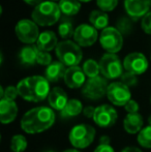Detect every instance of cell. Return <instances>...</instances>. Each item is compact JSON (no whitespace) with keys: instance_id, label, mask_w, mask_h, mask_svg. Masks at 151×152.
<instances>
[{"instance_id":"19","label":"cell","mask_w":151,"mask_h":152,"mask_svg":"<svg viewBox=\"0 0 151 152\" xmlns=\"http://www.w3.org/2000/svg\"><path fill=\"white\" fill-rule=\"evenodd\" d=\"M58 44L59 42H57L56 34L53 31L49 30L42 32L39 34V36H38V39L36 42L37 48L42 51H46V52L52 51L53 49H56Z\"/></svg>"},{"instance_id":"31","label":"cell","mask_w":151,"mask_h":152,"mask_svg":"<svg viewBox=\"0 0 151 152\" xmlns=\"http://www.w3.org/2000/svg\"><path fill=\"white\" fill-rule=\"evenodd\" d=\"M36 63L40 64V65H47L49 66L52 63V57L46 51H42L38 49V53H37V60Z\"/></svg>"},{"instance_id":"6","label":"cell","mask_w":151,"mask_h":152,"mask_svg":"<svg viewBox=\"0 0 151 152\" xmlns=\"http://www.w3.org/2000/svg\"><path fill=\"white\" fill-rule=\"evenodd\" d=\"M99 69L104 78L113 80L122 76L123 64L116 54L106 53L99 61Z\"/></svg>"},{"instance_id":"38","label":"cell","mask_w":151,"mask_h":152,"mask_svg":"<svg viewBox=\"0 0 151 152\" xmlns=\"http://www.w3.org/2000/svg\"><path fill=\"white\" fill-rule=\"evenodd\" d=\"M25 2H26L27 4H29V5H38V4L42 3V0H24Z\"/></svg>"},{"instance_id":"14","label":"cell","mask_w":151,"mask_h":152,"mask_svg":"<svg viewBox=\"0 0 151 152\" xmlns=\"http://www.w3.org/2000/svg\"><path fill=\"white\" fill-rule=\"evenodd\" d=\"M63 80L66 86L69 88H81L86 83V75L83 68H81L80 66H71L66 69Z\"/></svg>"},{"instance_id":"27","label":"cell","mask_w":151,"mask_h":152,"mask_svg":"<svg viewBox=\"0 0 151 152\" xmlns=\"http://www.w3.org/2000/svg\"><path fill=\"white\" fill-rule=\"evenodd\" d=\"M138 143L142 147L151 149V125L145 126L141 132L138 134Z\"/></svg>"},{"instance_id":"2","label":"cell","mask_w":151,"mask_h":152,"mask_svg":"<svg viewBox=\"0 0 151 152\" xmlns=\"http://www.w3.org/2000/svg\"><path fill=\"white\" fill-rule=\"evenodd\" d=\"M19 95L31 102H39L48 98L50 94V82L44 77L32 76L21 80L17 85Z\"/></svg>"},{"instance_id":"39","label":"cell","mask_w":151,"mask_h":152,"mask_svg":"<svg viewBox=\"0 0 151 152\" xmlns=\"http://www.w3.org/2000/svg\"><path fill=\"white\" fill-rule=\"evenodd\" d=\"M99 143L101 144H110V138L108 136H103L99 139Z\"/></svg>"},{"instance_id":"33","label":"cell","mask_w":151,"mask_h":152,"mask_svg":"<svg viewBox=\"0 0 151 152\" xmlns=\"http://www.w3.org/2000/svg\"><path fill=\"white\" fill-rule=\"evenodd\" d=\"M142 28L147 34H151V12L143 17L142 20Z\"/></svg>"},{"instance_id":"13","label":"cell","mask_w":151,"mask_h":152,"mask_svg":"<svg viewBox=\"0 0 151 152\" xmlns=\"http://www.w3.org/2000/svg\"><path fill=\"white\" fill-rule=\"evenodd\" d=\"M97 31L92 25L81 24L75 30L74 39L79 46L81 47H89L92 46L97 39Z\"/></svg>"},{"instance_id":"7","label":"cell","mask_w":151,"mask_h":152,"mask_svg":"<svg viewBox=\"0 0 151 152\" xmlns=\"http://www.w3.org/2000/svg\"><path fill=\"white\" fill-rule=\"evenodd\" d=\"M109 84L107 79L104 77H95L86 81L82 88V95L88 99H101L105 95H107Z\"/></svg>"},{"instance_id":"34","label":"cell","mask_w":151,"mask_h":152,"mask_svg":"<svg viewBox=\"0 0 151 152\" xmlns=\"http://www.w3.org/2000/svg\"><path fill=\"white\" fill-rule=\"evenodd\" d=\"M124 109L128 114H133V113H138L139 112V104L136 100L131 99L124 106Z\"/></svg>"},{"instance_id":"1","label":"cell","mask_w":151,"mask_h":152,"mask_svg":"<svg viewBox=\"0 0 151 152\" xmlns=\"http://www.w3.org/2000/svg\"><path fill=\"white\" fill-rule=\"evenodd\" d=\"M55 119L56 115L52 108L36 107L23 115L21 119V128L26 134H40L52 127Z\"/></svg>"},{"instance_id":"9","label":"cell","mask_w":151,"mask_h":152,"mask_svg":"<svg viewBox=\"0 0 151 152\" xmlns=\"http://www.w3.org/2000/svg\"><path fill=\"white\" fill-rule=\"evenodd\" d=\"M16 34L18 38L22 42L25 44H34L37 42L38 36H39V32H38V27L36 23L34 21L28 20V19H24L21 20L17 23L16 25Z\"/></svg>"},{"instance_id":"16","label":"cell","mask_w":151,"mask_h":152,"mask_svg":"<svg viewBox=\"0 0 151 152\" xmlns=\"http://www.w3.org/2000/svg\"><path fill=\"white\" fill-rule=\"evenodd\" d=\"M18 115V106L15 100L0 99V121L3 124L10 123L17 118Z\"/></svg>"},{"instance_id":"25","label":"cell","mask_w":151,"mask_h":152,"mask_svg":"<svg viewBox=\"0 0 151 152\" xmlns=\"http://www.w3.org/2000/svg\"><path fill=\"white\" fill-rule=\"evenodd\" d=\"M83 70H84L85 75L89 79L98 77V74L101 72V69H99V63H97L93 59H88V60L85 61L84 64H83Z\"/></svg>"},{"instance_id":"23","label":"cell","mask_w":151,"mask_h":152,"mask_svg":"<svg viewBox=\"0 0 151 152\" xmlns=\"http://www.w3.org/2000/svg\"><path fill=\"white\" fill-rule=\"evenodd\" d=\"M89 22L95 29H106L109 24V17L105 12L93 10L89 16Z\"/></svg>"},{"instance_id":"4","label":"cell","mask_w":151,"mask_h":152,"mask_svg":"<svg viewBox=\"0 0 151 152\" xmlns=\"http://www.w3.org/2000/svg\"><path fill=\"white\" fill-rule=\"evenodd\" d=\"M55 52L59 61L65 66H78L82 60V50L80 46L71 40H63L57 45Z\"/></svg>"},{"instance_id":"21","label":"cell","mask_w":151,"mask_h":152,"mask_svg":"<svg viewBox=\"0 0 151 152\" xmlns=\"http://www.w3.org/2000/svg\"><path fill=\"white\" fill-rule=\"evenodd\" d=\"M84 108H83L82 102L79 99H69L65 108L60 112L61 118H73L78 115H80L83 112Z\"/></svg>"},{"instance_id":"8","label":"cell","mask_w":151,"mask_h":152,"mask_svg":"<svg viewBox=\"0 0 151 152\" xmlns=\"http://www.w3.org/2000/svg\"><path fill=\"white\" fill-rule=\"evenodd\" d=\"M101 45L108 53H115L119 52L122 48L123 38L120 31L114 27H107L101 31V38H99Z\"/></svg>"},{"instance_id":"35","label":"cell","mask_w":151,"mask_h":152,"mask_svg":"<svg viewBox=\"0 0 151 152\" xmlns=\"http://www.w3.org/2000/svg\"><path fill=\"white\" fill-rule=\"evenodd\" d=\"M93 152H115L114 148L110 144H99Z\"/></svg>"},{"instance_id":"43","label":"cell","mask_w":151,"mask_h":152,"mask_svg":"<svg viewBox=\"0 0 151 152\" xmlns=\"http://www.w3.org/2000/svg\"><path fill=\"white\" fill-rule=\"evenodd\" d=\"M44 152H55L54 150H46V151H44Z\"/></svg>"},{"instance_id":"3","label":"cell","mask_w":151,"mask_h":152,"mask_svg":"<svg viewBox=\"0 0 151 152\" xmlns=\"http://www.w3.org/2000/svg\"><path fill=\"white\" fill-rule=\"evenodd\" d=\"M61 10L59 4L53 1H44L35 6L32 12V19L39 26H51L57 23L60 18Z\"/></svg>"},{"instance_id":"28","label":"cell","mask_w":151,"mask_h":152,"mask_svg":"<svg viewBox=\"0 0 151 152\" xmlns=\"http://www.w3.org/2000/svg\"><path fill=\"white\" fill-rule=\"evenodd\" d=\"M58 32H59V35L65 40H67L71 36H74V34H75L73 25L69 22L61 23L58 27Z\"/></svg>"},{"instance_id":"11","label":"cell","mask_w":151,"mask_h":152,"mask_svg":"<svg viewBox=\"0 0 151 152\" xmlns=\"http://www.w3.org/2000/svg\"><path fill=\"white\" fill-rule=\"evenodd\" d=\"M116 110L110 104H101L95 108V114L93 117L95 124L99 127H112L117 121Z\"/></svg>"},{"instance_id":"45","label":"cell","mask_w":151,"mask_h":152,"mask_svg":"<svg viewBox=\"0 0 151 152\" xmlns=\"http://www.w3.org/2000/svg\"><path fill=\"white\" fill-rule=\"evenodd\" d=\"M150 102H151V98H150Z\"/></svg>"},{"instance_id":"12","label":"cell","mask_w":151,"mask_h":152,"mask_svg":"<svg viewBox=\"0 0 151 152\" xmlns=\"http://www.w3.org/2000/svg\"><path fill=\"white\" fill-rule=\"evenodd\" d=\"M123 67L126 72L136 75H142L147 70L148 60L142 53H131L124 58Z\"/></svg>"},{"instance_id":"32","label":"cell","mask_w":151,"mask_h":152,"mask_svg":"<svg viewBox=\"0 0 151 152\" xmlns=\"http://www.w3.org/2000/svg\"><path fill=\"white\" fill-rule=\"evenodd\" d=\"M18 95H19V91H18V88H17V87L7 86L5 89H4L2 98H5V99H9V100H15Z\"/></svg>"},{"instance_id":"22","label":"cell","mask_w":151,"mask_h":152,"mask_svg":"<svg viewBox=\"0 0 151 152\" xmlns=\"http://www.w3.org/2000/svg\"><path fill=\"white\" fill-rule=\"evenodd\" d=\"M37 53H38L37 46L29 45V46L24 47V48L21 50L20 54H19V57H20V60L23 64L33 65L34 63H36Z\"/></svg>"},{"instance_id":"41","label":"cell","mask_w":151,"mask_h":152,"mask_svg":"<svg viewBox=\"0 0 151 152\" xmlns=\"http://www.w3.org/2000/svg\"><path fill=\"white\" fill-rule=\"evenodd\" d=\"M148 125H151V115L148 117Z\"/></svg>"},{"instance_id":"15","label":"cell","mask_w":151,"mask_h":152,"mask_svg":"<svg viewBox=\"0 0 151 152\" xmlns=\"http://www.w3.org/2000/svg\"><path fill=\"white\" fill-rule=\"evenodd\" d=\"M125 10L133 18H140L148 14L151 0H125Z\"/></svg>"},{"instance_id":"18","label":"cell","mask_w":151,"mask_h":152,"mask_svg":"<svg viewBox=\"0 0 151 152\" xmlns=\"http://www.w3.org/2000/svg\"><path fill=\"white\" fill-rule=\"evenodd\" d=\"M144 120L143 117L139 113H133V114H127L123 120V127L127 134H139L143 129Z\"/></svg>"},{"instance_id":"5","label":"cell","mask_w":151,"mask_h":152,"mask_svg":"<svg viewBox=\"0 0 151 152\" xmlns=\"http://www.w3.org/2000/svg\"><path fill=\"white\" fill-rule=\"evenodd\" d=\"M95 128L89 124H78L71 129L69 139L76 149H85L90 146L95 138Z\"/></svg>"},{"instance_id":"17","label":"cell","mask_w":151,"mask_h":152,"mask_svg":"<svg viewBox=\"0 0 151 152\" xmlns=\"http://www.w3.org/2000/svg\"><path fill=\"white\" fill-rule=\"evenodd\" d=\"M69 100V99L67 97L66 92L60 87H54L53 89H51L50 94L48 96V102L50 107L53 110L59 111V112H61L65 108Z\"/></svg>"},{"instance_id":"10","label":"cell","mask_w":151,"mask_h":152,"mask_svg":"<svg viewBox=\"0 0 151 152\" xmlns=\"http://www.w3.org/2000/svg\"><path fill=\"white\" fill-rule=\"evenodd\" d=\"M107 96L108 99L117 107H124L131 99V90L122 82H113L109 84Z\"/></svg>"},{"instance_id":"24","label":"cell","mask_w":151,"mask_h":152,"mask_svg":"<svg viewBox=\"0 0 151 152\" xmlns=\"http://www.w3.org/2000/svg\"><path fill=\"white\" fill-rule=\"evenodd\" d=\"M59 7L61 12L66 16H75L81 8V3L79 0H60Z\"/></svg>"},{"instance_id":"40","label":"cell","mask_w":151,"mask_h":152,"mask_svg":"<svg viewBox=\"0 0 151 152\" xmlns=\"http://www.w3.org/2000/svg\"><path fill=\"white\" fill-rule=\"evenodd\" d=\"M62 152H81V151H79L78 149H76V148H74V149H66V150H64Z\"/></svg>"},{"instance_id":"44","label":"cell","mask_w":151,"mask_h":152,"mask_svg":"<svg viewBox=\"0 0 151 152\" xmlns=\"http://www.w3.org/2000/svg\"><path fill=\"white\" fill-rule=\"evenodd\" d=\"M52 1H55V0H52Z\"/></svg>"},{"instance_id":"29","label":"cell","mask_w":151,"mask_h":152,"mask_svg":"<svg viewBox=\"0 0 151 152\" xmlns=\"http://www.w3.org/2000/svg\"><path fill=\"white\" fill-rule=\"evenodd\" d=\"M96 4L103 12H111L118 4V0H96Z\"/></svg>"},{"instance_id":"26","label":"cell","mask_w":151,"mask_h":152,"mask_svg":"<svg viewBox=\"0 0 151 152\" xmlns=\"http://www.w3.org/2000/svg\"><path fill=\"white\" fill-rule=\"evenodd\" d=\"M27 148V139L23 134H16L10 140V149L12 152H23Z\"/></svg>"},{"instance_id":"42","label":"cell","mask_w":151,"mask_h":152,"mask_svg":"<svg viewBox=\"0 0 151 152\" xmlns=\"http://www.w3.org/2000/svg\"><path fill=\"white\" fill-rule=\"evenodd\" d=\"M79 1H82V2H88V1H91V0H79Z\"/></svg>"},{"instance_id":"20","label":"cell","mask_w":151,"mask_h":152,"mask_svg":"<svg viewBox=\"0 0 151 152\" xmlns=\"http://www.w3.org/2000/svg\"><path fill=\"white\" fill-rule=\"evenodd\" d=\"M65 72H66V68H65L64 64L61 63L60 61H55L52 62L49 66H47L44 78L50 83L58 82L60 79L64 78Z\"/></svg>"},{"instance_id":"30","label":"cell","mask_w":151,"mask_h":152,"mask_svg":"<svg viewBox=\"0 0 151 152\" xmlns=\"http://www.w3.org/2000/svg\"><path fill=\"white\" fill-rule=\"evenodd\" d=\"M121 79V82L123 83L124 85H126L127 87H133L137 85L138 83V79H137V76L133 74H131V72H123L122 76L120 77Z\"/></svg>"},{"instance_id":"36","label":"cell","mask_w":151,"mask_h":152,"mask_svg":"<svg viewBox=\"0 0 151 152\" xmlns=\"http://www.w3.org/2000/svg\"><path fill=\"white\" fill-rule=\"evenodd\" d=\"M83 114H84V116L87 117V118H93L95 114V108L92 106L85 107L84 110H83Z\"/></svg>"},{"instance_id":"37","label":"cell","mask_w":151,"mask_h":152,"mask_svg":"<svg viewBox=\"0 0 151 152\" xmlns=\"http://www.w3.org/2000/svg\"><path fill=\"white\" fill-rule=\"evenodd\" d=\"M120 152H142V151H141V149L137 148V147L128 146V147H125V148H123Z\"/></svg>"}]
</instances>
